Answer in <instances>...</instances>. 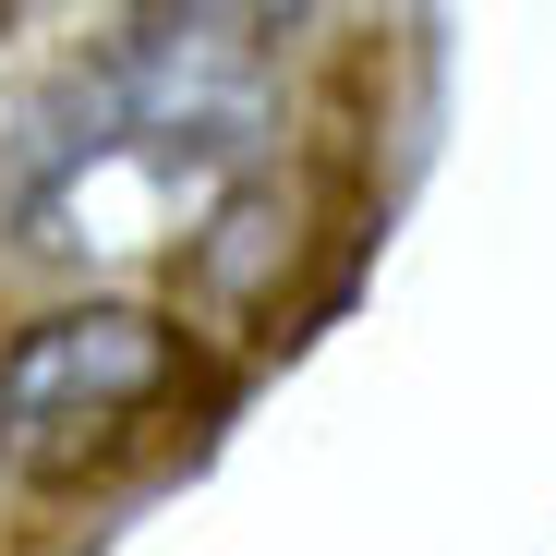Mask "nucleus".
<instances>
[{
    "label": "nucleus",
    "mask_w": 556,
    "mask_h": 556,
    "mask_svg": "<svg viewBox=\"0 0 556 556\" xmlns=\"http://www.w3.org/2000/svg\"><path fill=\"white\" fill-rule=\"evenodd\" d=\"M181 376V327L157 303H61L0 339V472L73 484L85 459H110Z\"/></svg>",
    "instance_id": "f257e3e1"
}]
</instances>
